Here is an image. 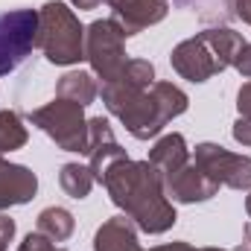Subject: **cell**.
I'll use <instances>...</instances> for the list:
<instances>
[{
	"mask_svg": "<svg viewBox=\"0 0 251 251\" xmlns=\"http://www.w3.org/2000/svg\"><path fill=\"white\" fill-rule=\"evenodd\" d=\"M100 184L108 190L126 219H131L143 234H167L178 222L176 204L167 199L164 178L149 161L120 158L105 170Z\"/></svg>",
	"mask_w": 251,
	"mask_h": 251,
	"instance_id": "1",
	"label": "cell"
},
{
	"mask_svg": "<svg viewBox=\"0 0 251 251\" xmlns=\"http://www.w3.org/2000/svg\"><path fill=\"white\" fill-rule=\"evenodd\" d=\"M246 44V38L228 26H213V29H201L193 38L181 41L178 47H173L170 64L173 70L187 79V82H207L210 76L228 70L234 64L237 50Z\"/></svg>",
	"mask_w": 251,
	"mask_h": 251,
	"instance_id": "2",
	"label": "cell"
},
{
	"mask_svg": "<svg viewBox=\"0 0 251 251\" xmlns=\"http://www.w3.org/2000/svg\"><path fill=\"white\" fill-rule=\"evenodd\" d=\"M100 94H102L108 114H114L134 140L158 137L164 131V126L170 123V114L155 100L152 88H134L120 79H111V82H102Z\"/></svg>",
	"mask_w": 251,
	"mask_h": 251,
	"instance_id": "3",
	"label": "cell"
},
{
	"mask_svg": "<svg viewBox=\"0 0 251 251\" xmlns=\"http://www.w3.org/2000/svg\"><path fill=\"white\" fill-rule=\"evenodd\" d=\"M35 47L44 53L47 62L59 67H70L85 59V26L79 24V15L67 3L50 0L38 9Z\"/></svg>",
	"mask_w": 251,
	"mask_h": 251,
	"instance_id": "4",
	"label": "cell"
},
{
	"mask_svg": "<svg viewBox=\"0 0 251 251\" xmlns=\"http://www.w3.org/2000/svg\"><path fill=\"white\" fill-rule=\"evenodd\" d=\"M29 123L38 126L59 149L76 152V155H88V117H85L82 105L56 97L53 102L35 108L29 114Z\"/></svg>",
	"mask_w": 251,
	"mask_h": 251,
	"instance_id": "5",
	"label": "cell"
},
{
	"mask_svg": "<svg viewBox=\"0 0 251 251\" xmlns=\"http://www.w3.org/2000/svg\"><path fill=\"white\" fill-rule=\"evenodd\" d=\"M85 59L102 82H111L126 67V32L114 18H102L85 26Z\"/></svg>",
	"mask_w": 251,
	"mask_h": 251,
	"instance_id": "6",
	"label": "cell"
},
{
	"mask_svg": "<svg viewBox=\"0 0 251 251\" xmlns=\"http://www.w3.org/2000/svg\"><path fill=\"white\" fill-rule=\"evenodd\" d=\"M38 41V9L0 12V76L15 73Z\"/></svg>",
	"mask_w": 251,
	"mask_h": 251,
	"instance_id": "7",
	"label": "cell"
},
{
	"mask_svg": "<svg viewBox=\"0 0 251 251\" xmlns=\"http://www.w3.org/2000/svg\"><path fill=\"white\" fill-rule=\"evenodd\" d=\"M193 164H199L219 187L251 190V158L237 155L219 143H199L193 149Z\"/></svg>",
	"mask_w": 251,
	"mask_h": 251,
	"instance_id": "8",
	"label": "cell"
},
{
	"mask_svg": "<svg viewBox=\"0 0 251 251\" xmlns=\"http://www.w3.org/2000/svg\"><path fill=\"white\" fill-rule=\"evenodd\" d=\"M164 190H167V199L170 201H178V204H196V201H207L219 193V184L199 167L187 161L181 170H176L173 176L164 178Z\"/></svg>",
	"mask_w": 251,
	"mask_h": 251,
	"instance_id": "9",
	"label": "cell"
},
{
	"mask_svg": "<svg viewBox=\"0 0 251 251\" xmlns=\"http://www.w3.org/2000/svg\"><path fill=\"white\" fill-rule=\"evenodd\" d=\"M120 158H128L126 149L117 143L114 131H111V123L100 114V117H91L88 120V167L97 178V184L102 181L105 170L120 161Z\"/></svg>",
	"mask_w": 251,
	"mask_h": 251,
	"instance_id": "10",
	"label": "cell"
},
{
	"mask_svg": "<svg viewBox=\"0 0 251 251\" xmlns=\"http://www.w3.org/2000/svg\"><path fill=\"white\" fill-rule=\"evenodd\" d=\"M111 18L120 24V29L126 32V38L161 24L170 12L167 0H108Z\"/></svg>",
	"mask_w": 251,
	"mask_h": 251,
	"instance_id": "11",
	"label": "cell"
},
{
	"mask_svg": "<svg viewBox=\"0 0 251 251\" xmlns=\"http://www.w3.org/2000/svg\"><path fill=\"white\" fill-rule=\"evenodd\" d=\"M38 193V176L24 164H9L0 158V213L32 201Z\"/></svg>",
	"mask_w": 251,
	"mask_h": 251,
	"instance_id": "12",
	"label": "cell"
},
{
	"mask_svg": "<svg viewBox=\"0 0 251 251\" xmlns=\"http://www.w3.org/2000/svg\"><path fill=\"white\" fill-rule=\"evenodd\" d=\"M94 251H146L137 243V228L131 219L120 216H111L105 219L97 234H94Z\"/></svg>",
	"mask_w": 251,
	"mask_h": 251,
	"instance_id": "13",
	"label": "cell"
},
{
	"mask_svg": "<svg viewBox=\"0 0 251 251\" xmlns=\"http://www.w3.org/2000/svg\"><path fill=\"white\" fill-rule=\"evenodd\" d=\"M146 161L161 173V178H167V176H173L176 170H181V167L190 161V149H187L184 134L170 131V134L158 137L155 146L149 149V158H146Z\"/></svg>",
	"mask_w": 251,
	"mask_h": 251,
	"instance_id": "14",
	"label": "cell"
},
{
	"mask_svg": "<svg viewBox=\"0 0 251 251\" xmlns=\"http://www.w3.org/2000/svg\"><path fill=\"white\" fill-rule=\"evenodd\" d=\"M97 94H100V88L94 82V73H88V70H67L59 79V85H56V97L59 100L76 102L82 108L91 105L97 100Z\"/></svg>",
	"mask_w": 251,
	"mask_h": 251,
	"instance_id": "15",
	"label": "cell"
},
{
	"mask_svg": "<svg viewBox=\"0 0 251 251\" xmlns=\"http://www.w3.org/2000/svg\"><path fill=\"white\" fill-rule=\"evenodd\" d=\"M35 231L44 234V237L53 240V243H64V240L73 237L76 219H73V213H70L67 207L53 204V207H44V210L38 213V228H35Z\"/></svg>",
	"mask_w": 251,
	"mask_h": 251,
	"instance_id": "16",
	"label": "cell"
},
{
	"mask_svg": "<svg viewBox=\"0 0 251 251\" xmlns=\"http://www.w3.org/2000/svg\"><path fill=\"white\" fill-rule=\"evenodd\" d=\"M59 184L70 199H88L97 178H94L91 167H85V164H64L59 170Z\"/></svg>",
	"mask_w": 251,
	"mask_h": 251,
	"instance_id": "17",
	"label": "cell"
},
{
	"mask_svg": "<svg viewBox=\"0 0 251 251\" xmlns=\"http://www.w3.org/2000/svg\"><path fill=\"white\" fill-rule=\"evenodd\" d=\"M26 140H29V131L21 120V114L18 111H0V155L24 149Z\"/></svg>",
	"mask_w": 251,
	"mask_h": 251,
	"instance_id": "18",
	"label": "cell"
},
{
	"mask_svg": "<svg viewBox=\"0 0 251 251\" xmlns=\"http://www.w3.org/2000/svg\"><path fill=\"white\" fill-rule=\"evenodd\" d=\"M114 79H120L126 85H134V88H152V82H155V64L146 62V59H128L126 67Z\"/></svg>",
	"mask_w": 251,
	"mask_h": 251,
	"instance_id": "19",
	"label": "cell"
},
{
	"mask_svg": "<svg viewBox=\"0 0 251 251\" xmlns=\"http://www.w3.org/2000/svg\"><path fill=\"white\" fill-rule=\"evenodd\" d=\"M18 251H64V249H59V246H56L53 240H47L44 234L32 231V234L24 237V243L18 246Z\"/></svg>",
	"mask_w": 251,
	"mask_h": 251,
	"instance_id": "20",
	"label": "cell"
},
{
	"mask_svg": "<svg viewBox=\"0 0 251 251\" xmlns=\"http://www.w3.org/2000/svg\"><path fill=\"white\" fill-rule=\"evenodd\" d=\"M231 67H237V73H240V76L251 79V44H249V41L237 50V56H234V64H231Z\"/></svg>",
	"mask_w": 251,
	"mask_h": 251,
	"instance_id": "21",
	"label": "cell"
},
{
	"mask_svg": "<svg viewBox=\"0 0 251 251\" xmlns=\"http://www.w3.org/2000/svg\"><path fill=\"white\" fill-rule=\"evenodd\" d=\"M231 134H234L237 143H243V146L251 149V117H240V120L234 123V128H231Z\"/></svg>",
	"mask_w": 251,
	"mask_h": 251,
	"instance_id": "22",
	"label": "cell"
},
{
	"mask_svg": "<svg viewBox=\"0 0 251 251\" xmlns=\"http://www.w3.org/2000/svg\"><path fill=\"white\" fill-rule=\"evenodd\" d=\"M237 111H240V117H251V82H246L237 91Z\"/></svg>",
	"mask_w": 251,
	"mask_h": 251,
	"instance_id": "23",
	"label": "cell"
},
{
	"mask_svg": "<svg viewBox=\"0 0 251 251\" xmlns=\"http://www.w3.org/2000/svg\"><path fill=\"white\" fill-rule=\"evenodd\" d=\"M15 240V219L0 216V251L9 249V243Z\"/></svg>",
	"mask_w": 251,
	"mask_h": 251,
	"instance_id": "24",
	"label": "cell"
},
{
	"mask_svg": "<svg viewBox=\"0 0 251 251\" xmlns=\"http://www.w3.org/2000/svg\"><path fill=\"white\" fill-rule=\"evenodd\" d=\"M234 12H237V18L243 24L251 26V0H234Z\"/></svg>",
	"mask_w": 251,
	"mask_h": 251,
	"instance_id": "25",
	"label": "cell"
},
{
	"mask_svg": "<svg viewBox=\"0 0 251 251\" xmlns=\"http://www.w3.org/2000/svg\"><path fill=\"white\" fill-rule=\"evenodd\" d=\"M152 251H199V249H193L190 243L178 240V243H164V246H155Z\"/></svg>",
	"mask_w": 251,
	"mask_h": 251,
	"instance_id": "26",
	"label": "cell"
},
{
	"mask_svg": "<svg viewBox=\"0 0 251 251\" xmlns=\"http://www.w3.org/2000/svg\"><path fill=\"white\" fill-rule=\"evenodd\" d=\"M73 9H79V12H88V9H97L102 0H67Z\"/></svg>",
	"mask_w": 251,
	"mask_h": 251,
	"instance_id": "27",
	"label": "cell"
},
{
	"mask_svg": "<svg viewBox=\"0 0 251 251\" xmlns=\"http://www.w3.org/2000/svg\"><path fill=\"white\" fill-rule=\"evenodd\" d=\"M246 213H249V219H251V190H249V196H246Z\"/></svg>",
	"mask_w": 251,
	"mask_h": 251,
	"instance_id": "28",
	"label": "cell"
},
{
	"mask_svg": "<svg viewBox=\"0 0 251 251\" xmlns=\"http://www.w3.org/2000/svg\"><path fill=\"white\" fill-rule=\"evenodd\" d=\"M199 251H228V249H199Z\"/></svg>",
	"mask_w": 251,
	"mask_h": 251,
	"instance_id": "29",
	"label": "cell"
},
{
	"mask_svg": "<svg viewBox=\"0 0 251 251\" xmlns=\"http://www.w3.org/2000/svg\"><path fill=\"white\" fill-rule=\"evenodd\" d=\"M178 3H181V0H178Z\"/></svg>",
	"mask_w": 251,
	"mask_h": 251,
	"instance_id": "30",
	"label": "cell"
}]
</instances>
